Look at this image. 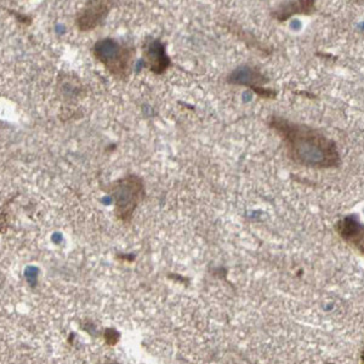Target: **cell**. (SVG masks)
Here are the masks:
<instances>
[{"instance_id":"obj_5","label":"cell","mask_w":364,"mask_h":364,"mask_svg":"<svg viewBox=\"0 0 364 364\" xmlns=\"http://www.w3.org/2000/svg\"><path fill=\"white\" fill-rule=\"evenodd\" d=\"M146 67L154 75H163L169 68L170 58L166 54V46L156 38L146 39L142 46Z\"/></svg>"},{"instance_id":"obj_2","label":"cell","mask_w":364,"mask_h":364,"mask_svg":"<svg viewBox=\"0 0 364 364\" xmlns=\"http://www.w3.org/2000/svg\"><path fill=\"white\" fill-rule=\"evenodd\" d=\"M92 55L106 70L118 79H127L133 68L134 49L113 38L100 39L92 46Z\"/></svg>"},{"instance_id":"obj_7","label":"cell","mask_w":364,"mask_h":364,"mask_svg":"<svg viewBox=\"0 0 364 364\" xmlns=\"http://www.w3.org/2000/svg\"><path fill=\"white\" fill-rule=\"evenodd\" d=\"M315 10V0H290L279 5L272 16L279 21H284L298 14H311Z\"/></svg>"},{"instance_id":"obj_1","label":"cell","mask_w":364,"mask_h":364,"mask_svg":"<svg viewBox=\"0 0 364 364\" xmlns=\"http://www.w3.org/2000/svg\"><path fill=\"white\" fill-rule=\"evenodd\" d=\"M269 125L281 136L287 152L295 163L312 168L339 166L340 156L336 142L315 129L295 124L279 117H273Z\"/></svg>"},{"instance_id":"obj_6","label":"cell","mask_w":364,"mask_h":364,"mask_svg":"<svg viewBox=\"0 0 364 364\" xmlns=\"http://www.w3.org/2000/svg\"><path fill=\"white\" fill-rule=\"evenodd\" d=\"M265 82V77L261 75L260 70L250 66L238 67L228 77V83L252 87L255 90L257 95L262 96V97L273 96L272 91L266 90L264 87H261V85Z\"/></svg>"},{"instance_id":"obj_3","label":"cell","mask_w":364,"mask_h":364,"mask_svg":"<svg viewBox=\"0 0 364 364\" xmlns=\"http://www.w3.org/2000/svg\"><path fill=\"white\" fill-rule=\"evenodd\" d=\"M111 193L116 204L117 218L120 221L129 223L134 211L144 198V185L136 175H128L111 183Z\"/></svg>"},{"instance_id":"obj_4","label":"cell","mask_w":364,"mask_h":364,"mask_svg":"<svg viewBox=\"0 0 364 364\" xmlns=\"http://www.w3.org/2000/svg\"><path fill=\"white\" fill-rule=\"evenodd\" d=\"M113 6V0H87L77 15V27L83 32L92 31L106 20Z\"/></svg>"}]
</instances>
